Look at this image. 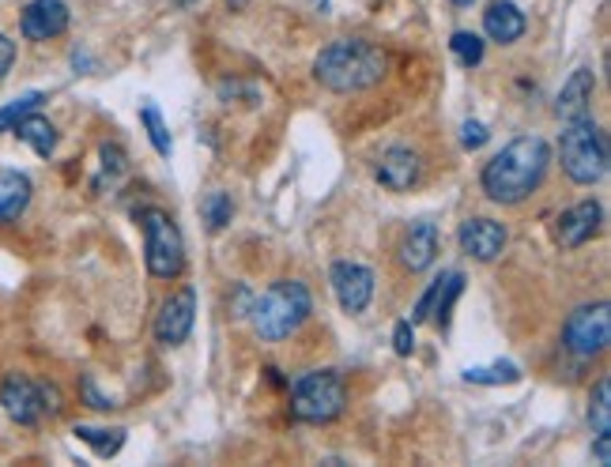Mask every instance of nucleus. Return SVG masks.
Masks as SVG:
<instances>
[{
	"mask_svg": "<svg viewBox=\"0 0 611 467\" xmlns=\"http://www.w3.org/2000/svg\"><path fill=\"white\" fill-rule=\"evenodd\" d=\"M551 166V148L543 136H517L509 140L480 174V185L487 192L491 203H503V208H517L532 197L543 185Z\"/></svg>",
	"mask_w": 611,
	"mask_h": 467,
	"instance_id": "f257e3e1",
	"label": "nucleus"
},
{
	"mask_svg": "<svg viewBox=\"0 0 611 467\" xmlns=\"http://www.w3.org/2000/svg\"><path fill=\"white\" fill-rule=\"evenodd\" d=\"M389 72V54L370 38H336L313 57V80L336 95H355L381 83Z\"/></svg>",
	"mask_w": 611,
	"mask_h": 467,
	"instance_id": "f03ea898",
	"label": "nucleus"
},
{
	"mask_svg": "<svg viewBox=\"0 0 611 467\" xmlns=\"http://www.w3.org/2000/svg\"><path fill=\"white\" fill-rule=\"evenodd\" d=\"M313 313V299L306 291V283L299 279H276L265 294L250 302L245 317H250L253 332H257L265 343H279V339L295 336L299 328L310 320Z\"/></svg>",
	"mask_w": 611,
	"mask_h": 467,
	"instance_id": "7ed1b4c3",
	"label": "nucleus"
},
{
	"mask_svg": "<svg viewBox=\"0 0 611 467\" xmlns=\"http://www.w3.org/2000/svg\"><path fill=\"white\" fill-rule=\"evenodd\" d=\"M558 159L574 185H597L608 174V136L589 114L566 121L558 140Z\"/></svg>",
	"mask_w": 611,
	"mask_h": 467,
	"instance_id": "20e7f679",
	"label": "nucleus"
},
{
	"mask_svg": "<svg viewBox=\"0 0 611 467\" xmlns=\"http://www.w3.org/2000/svg\"><path fill=\"white\" fill-rule=\"evenodd\" d=\"M347 385L336 370H310L291 385V415L299 422H333L344 415Z\"/></svg>",
	"mask_w": 611,
	"mask_h": 467,
	"instance_id": "39448f33",
	"label": "nucleus"
},
{
	"mask_svg": "<svg viewBox=\"0 0 611 467\" xmlns=\"http://www.w3.org/2000/svg\"><path fill=\"white\" fill-rule=\"evenodd\" d=\"M143 226V260L155 279H177L185 268V237L177 231V223L159 208L140 211Z\"/></svg>",
	"mask_w": 611,
	"mask_h": 467,
	"instance_id": "423d86ee",
	"label": "nucleus"
},
{
	"mask_svg": "<svg viewBox=\"0 0 611 467\" xmlns=\"http://www.w3.org/2000/svg\"><path fill=\"white\" fill-rule=\"evenodd\" d=\"M611 339V310L608 302H592V305H577V310L566 317L563 325V347L577 359H597V354L608 351Z\"/></svg>",
	"mask_w": 611,
	"mask_h": 467,
	"instance_id": "0eeeda50",
	"label": "nucleus"
},
{
	"mask_svg": "<svg viewBox=\"0 0 611 467\" xmlns=\"http://www.w3.org/2000/svg\"><path fill=\"white\" fill-rule=\"evenodd\" d=\"M0 407H4L8 419L20 422V427H38L42 415L49 411L46 385H34L23 373H8L4 385H0Z\"/></svg>",
	"mask_w": 611,
	"mask_h": 467,
	"instance_id": "6e6552de",
	"label": "nucleus"
},
{
	"mask_svg": "<svg viewBox=\"0 0 611 467\" xmlns=\"http://www.w3.org/2000/svg\"><path fill=\"white\" fill-rule=\"evenodd\" d=\"M328 283L344 313H362L373 299V271L367 265H355V260H336L328 268Z\"/></svg>",
	"mask_w": 611,
	"mask_h": 467,
	"instance_id": "1a4fd4ad",
	"label": "nucleus"
},
{
	"mask_svg": "<svg viewBox=\"0 0 611 467\" xmlns=\"http://www.w3.org/2000/svg\"><path fill=\"white\" fill-rule=\"evenodd\" d=\"M193 320H197V291H193V287H182V291L170 294V299L163 302V310H159L155 339L163 347L185 343L193 332Z\"/></svg>",
	"mask_w": 611,
	"mask_h": 467,
	"instance_id": "9d476101",
	"label": "nucleus"
},
{
	"mask_svg": "<svg viewBox=\"0 0 611 467\" xmlns=\"http://www.w3.org/2000/svg\"><path fill=\"white\" fill-rule=\"evenodd\" d=\"M72 23V12H68L65 0H31L20 15V31L27 42H49L61 38Z\"/></svg>",
	"mask_w": 611,
	"mask_h": 467,
	"instance_id": "9b49d317",
	"label": "nucleus"
},
{
	"mask_svg": "<svg viewBox=\"0 0 611 467\" xmlns=\"http://www.w3.org/2000/svg\"><path fill=\"white\" fill-rule=\"evenodd\" d=\"M457 242H461V249L469 253L472 260H495L498 253L506 249L509 234L503 223H495V219H464L461 231H457Z\"/></svg>",
	"mask_w": 611,
	"mask_h": 467,
	"instance_id": "f8f14e48",
	"label": "nucleus"
},
{
	"mask_svg": "<svg viewBox=\"0 0 611 467\" xmlns=\"http://www.w3.org/2000/svg\"><path fill=\"white\" fill-rule=\"evenodd\" d=\"M600 223H604V208H600L597 200L574 203L570 211L558 215V231H555L558 245H563V249H581V245L600 231Z\"/></svg>",
	"mask_w": 611,
	"mask_h": 467,
	"instance_id": "ddd939ff",
	"label": "nucleus"
},
{
	"mask_svg": "<svg viewBox=\"0 0 611 467\" xmlns=\"http://www.w3.org/2000/svg\"><path fill=\"white\" fill-rule=\"evenodd\" d=\"M423 174V163L412 148H389L381 151L378 159V182L385 185L389 192H407Z\"/></svg>",
	"mask_w": 611,
	"mask_h": 467,
	"instance_id": "4468645a",
	"label": "nucleus"
},
{
	"mask_svg": "<svg viewBox=\"0 0 611 467\" xmlns=\"http://www.w3.org/2000/svg\"><path fill=\"white\" fill-rule=\"evenodd\" d=\"M592 91H597V75H592V68H574L570 80L563 83V91H558V98H555V117H563V121L585 117L589 114Z\"/></svg>",
	"mask_w": 611,
	"mask_h": 467,
	"instance_id": "2eb2a0df",
	"label": "nucleus"
},
{
	"mask_svg": "<svg viewBox=\"0 0 611 467\" xmlns=\"http://www.w3.org/2000/svg\"><path fill=\"white\" fill-rule=\"evenodd\" d=\"M524 27H529L524 12L517 4H509V0H491L487 12H483V34L491 42H498V46H514L524 34Z\"/></svg>",
	"mask_w": 611,
	"mask_h": 467,
	"instance_id": "dca6fc26",
	"label": "nucleus"
},
{
	"mask_svg": "<svg viewBox=\"0 0 611 467\" xmlns=\"http://www.w3.org/2000/svg\"><path fill=\"white\" fill-rule=\"evenodd\" d=\"M438 257V226L435 223H412L401 242V265L407 271H427Z\"/></svg>",
	"mask_w": 611,
	"mask_h": 467,
	"instance_id": "f3484780",
	"label": "nucleus"
},
{
	"mask_svg": "<svg viewBox=\"0 0 611 467\" xmlns=\"http://www.w3.org/2000/svg\"><path fill=\"white\" fill-rule=\"evenodd\" d=\"M31 203V177L20 170H0V223H15Z\"/></svg>",
	"mask_w": 611,
	"mask_h": 467,
	"instance_id": "a211bd4d",
	"label": "nucleus"
},
{
	"mask_svg": "<svg viewBox=\"0 0 611 467\" xmlns=\"http://www.w3.org/2000/svg\"><path fill=\"white\" fill-rule=\"evenodd\" d=\"M12 132L20 136V140L27 143V148H34V151H38L42 159H49V155H54V151H57V129H54V125L46 121V117L38 114V109H34V114H27V117H23V121L15 125Z\"/></svg>",
	"mask_w": 611,
	"mask_h": 467,
	"instance_id": "6ab92c4d",
	"label": "nucleus"
},
{
	"mask_svg": "<svg viewBox=\"0 0 611 467\" xmlns=\"http://www.w3.org/2000/svg\"><path fill=\"white\" fill-rule=\"evenodd\" d=\"M464 381L469 385H514V381H521V370L514 366V362H491V366H469L464 370Z\"/></svg>",
	"mask_w": 611,
	"mask_h": 467,
	"instance_id": "aec40b11",
	"label": "nucleus"
},
{
	"mask_svg": "<svg viewBox=\"0 0 611 467\" xmlns=\"http://www.w3.org/2000/svg\"><path fill=\"white\" fill-rule=\"evenodd\" d=\"M589 422L597 434H611V377H600L589 396Z\"/></svg>",
	"mask_w": 611,
	"mask_h": 467,
	"instance_id": "412c9836",
	"label": "nucleus"
},
{
	"mask_svg": "<svg viewBox=\"0 0 611 467\" xmlns=\"http://www.w3.org/2000/svg\"><path fill=\"white\" fill-rule=\"evenodd\" d=\"M200 215H204V223H208V231H223V226L231 223V215H234L231 192H223V189L208 192V197L200 200Z\"/></svg>",
	"mask_w": 611,
	"mask_h": 467,
	"instance_id": "4be33fe9",
	"label": "nucleus"
},
{
	"mask_svg": "<svg viewBox=\"0 0 611 467\" xmlns=\"http://www.w3.org/2000/svg\"><path fill=\"white\" fill-rule=\"evenodd\" d=\"M42 102H46L42 91H27V95H20L15 102H8V106H0V132H12L23 117L34 114V109H42Z\"/></svg>",
	"mask_w": 611,
	"mask_h": 467,
	"instance_id": "5701e85b",
	"label": "nucleus"
},
{
	"mask_svg": "<svg viewBox=\"0 0 611 467\" xmlns=\"http://www.w3.org/2000/svg\"><path fill=\"white\" fill-rule=\"evenodd\" d=\"M140 121H143V129H148V140H151V148L159 151L163 159H170V151H174V140H170V132H166V121H163V114H159L155 106H140Z\"/></svg>",
	"mask_w": 611,
	"mask_h": 467,
	"instance_id": "b1692460",
	"label": "nucleus"
},
{
	"mask_svg": "<svg viewBox=\"0 0 611 467\" xmlns=\"http://www.w3.org/2000/svg\"><path fill=\"white\" fill-rule=\"evenodd\" d=\"M76 437L88 441L99 456H114L125 445V430H99V427H76Z\"/></svg>",
	"mask_w": 611,
	"mask_h": 467,
	"instance_id": "393cba45",
	"label": "nucleus"
},
{
	"mask_svg": "<svg viewBox=\"0 0 611 467\" xmlns=\"http://www.w3.org/2000/svg\"><path fill=\"white\" fill-rule=\"evenodd\" d=\"M461 291H464V276H461V271H446V283H441L435 313H430V317H435L441 328L449 325V313H453V302L461 299Z\"/></svg>",
	"mask_w": 611,
	"mask_h": 467,
	"instance_id": "a878e982",
	"label": "nucleus"
},
{
	"mask_svg": "<svg viewBox=\"0 0 611 467\" xmlns=\"http://www.w3.org/2000/svg\"><path fill=\"white\" fill-rule=\"evenodd\" d=\"M449 49H453V57L461 61L464 68H475L483 65V38L472 31H457L453 38H449Z\"/></svg>",
	"mask_w": 611,
	"mask_h": 467,
	"instance_id": "bb28decb",
	"label": "nucleus"
},
{
	"mask_svg": "<svg viewBox=\"0 0 611 467\" xmlns=\"http://www.w3.org/2000/svg\"><path fill=\"white\" fill-rule=\"evenodd\" d=\"M99 159H102V182H117L129 170V159H125V151L117 143H102Z\"/></svg>",
	"mask_w": 611,
	"mask_h": 467,
	"instance_id": "cd10ccee",
	"label": "nucleus"
},
{
	"mask_svg": "<svg viewBox=\"0 0 611 467\" xmlns=\"http://www.w3.org/2000/svg\"><path fill=\"white\" fill-rule=\"evenodd\" d=\"M441 283H446V271L430 279V287H427V291H423V299L415 302V310H412V325H423V320H430V313H435V302H438Z\"/></svg>",
	"mask_w": 611,
	"mask_h": 467,
	"instance_id": "c85d7f7f",
	"label": "nucleus"
},
{
	"mask_svg": "<svg viewBox=\"0 0 611 467\" xmlns=\"http://www.w3.org/2000/svg\"><path fill=\"white\" fill-rule=\"evenodd\" d=\"M487 140H491V132H487V125H483V121H464L461 125V143L469 151H480Z\"/></svg>",
	"mask_w": 611,
	"mask_h": 467,
	"instance_id": "c756f323",
	"label": "nucleus"
},
{
	"mask_svg": "<svg viewBox=\"0 0 611 467\" xmlns=\"http://www.w3.org/2000/svg\"><path fill=\"white\" fill-rule=\"evenodd\" d=\"M393 351L401 354V359H407V354L415 351V325L412 320H401V325L393 328Z\"/></svg>",
	"mask_w": 611,
	"mask_h": 467,
	"instance_id": "7c9ffc66",
	"label": "nucleus"
},
{
	"mask_svg": "<svg viewBox=\"0 0 611 467\" xmlns=\"http://www.w3.org/2000/svg\"><path fill=\"white\" fill-rule=\"evenodd\" d=\"M80 393H83V400H88V407H95V411H109V407H117L114 400H109V396H102L99 388H95V377H83L80 381Z\"/></svg>",
	"mask_w": 611,
	"mask_h": 467,
	"instance_id": "2f4dec72",
	"label": "nucleus"
},
{
	"mask_svg": "<svg viewBox=\"0 0 611 467\" xmlns=\"http://www.w3.org/2000/svg\"><path fill=\"white\" fill-rule=\"evenodd\" d=\"M12 65H15V42L8 34H0V80L12 72Z\"/></svg>",
	"mask_w": 611,
	"mask_h": 467,
	"instance_id": "473e14b6",
	"label": "nucleus"
},
{
	"mask_svg": "<svg viewBox=\"0 0 611 467\" xmlns=\"http://www.w3.org/2000/svg\"><path fill=\"white\" fill-rule=\"evenodd\" d=\"M592 453H597V464H611V434H597V445H592Z\"/></svg>",
	"mask_w": 611,
	"mask_h": 467,
	"instance_id": "72a5a7b5",
	"label": "nucleus"
},
{
	"mask_svg": "<svg viewBox=\"0 0 611 467\" xmlns=\"http://www.w3.org/2000/svg\"><path fill=\"white\" fill-rule=\"evenodd\" d=\"M453 4H457V8H469V4H472V0H453Z\"/></svg>",
	"mask_w": 611,
	"mask_h": 467,
	"instance_id": "f704fd0d",
	"label": "nucleus"
},
{
	"mask_svg": "<svg viewBox=\"0 0 611 467\" xmlns=\"http://www.w3.org/2000/svg\"><path fill=\"white\" fill-rule=\"evenodd\" d=\"M245 4V0H234V8H242Z\"/></svg>",
	"mask_w": 611,
	"mask_h": 467,
	"instance_id": "c9c22d12",
	"label": "nucleus"
}]
</instances>
